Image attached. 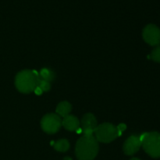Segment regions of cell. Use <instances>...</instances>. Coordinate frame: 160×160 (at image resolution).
<instances>
[{
  "label": "cell",
  "mask_w": 160,
  "mask_h": 160,
  "mask_svg": "<svg viewBox=\"0 0 160 160\" xmlns=\"http://www.w3.org/2000/svg\"><path fill=\"white\" fill-rule=\"evenodd\" d=\"M76 156L78 160H93L98 152V144L93 135H84L76 145Z\"/></svg>",
  "instance_id": "6da1fadb"
},
{
  "label": "cell",
  "mask_w": 160,
  "mask_h": 160,
  "mask_svg": "<svg viewBox=\"0 0 160 160\" xmlns=\"http://www.w3.org/2000/svg\"><path fill=\"white\" fill-rule=\"evenodd\" d=\"M63 160H72V159H71V158H70V157H65L63 159Z\"/></svg>",
  "instance_id": "e0dca14e"
},
{
  "label": "cell",
  "mask_w": 160,
  "mask_h": 160,
  "mask_svg": "<svg viewBox=\"0 0 160 160\" xmlns=\"http://www.w3.org/2000/svg\"><path fill=\"white\" fill-rule=\"evenodd\" d=\"M131 160H141V159H138V158H133V159H131Z\"/></svg>",
  "instance_id": "ac0fdd59"
},
{
  "label": "cell",
  "mask_w": 160,
  "mask_h": 160,
  "mask_svg": "<svg viewBox=\"0 0 160 160\" xmlns=\"http://www.w3.org/2000/svg\"><path fill=\"white\" fill-rule=\"evenodd\" d=\"M38 78L39 73L35 70H22L16 77V87L22 93H31L37 87Z\"/></svg>",
  "instance_id": "7a4b0ae2"
},
{
  "label": "cell",
  "mask_w": 160,
  "mask_h": 160,
  "mask_svg": "<svg viewBox=\"0 0 160 160\" xmlns=\"http://www.w3.org/2000/svg\"><path fill=\"white\" fill-rule=\"evenodd\" d=\"M81 128L82 131L84 130H92L95 131V128H97V120L95 119V116L92 113H87L83 117L81 120Z\"/></svg>",
  "instance_id": "ba28073f"
},
{
  "label": "cell",
  "mask_w": 160,
  "mask_h": 160,
  "mask_svg": "<svg viewBox=\"0 0 160 160\" xmlns=\"http://www.w3.org/2000/svg\"><path fill=\"white\" fill-rule=\"evenodd\" d=\"M150 58H151L152 60H154L155 62H160V46L156 48L152 52Z\"/></svg>",
  "instance_id": "5bb4252c"
},
{
  "label": "cell",
  "mask_w": 160,
  "mask_h": 160,
  "mask_svg": "<svg viewBox=\"0 0 160 160\" xmlns=\"http://www.w3.org/2000/svg\"><path fill=\"white\" fill-rule=\"evenodd\" d=\"M62 125L68 131H73L80 128V122L78 119L74 116L67 115L63 117Z\"/></svg>",
  "instance_id": "9c48e42d"
},
{
  "label": "cell",
  "mask_w": 160,
  "mask_h": 160,
  "mask_svg": "<svg viewBox=\"0 0 160 160\" xmlns=\"http://www.w3.org/2000/svg\"><path fill=\"white\" fill-rule=\"evenodd\" d=\"M142 146V142L139 136L132 135L128 138L123 145V152L128 156L135 154Z\"/></svg>",
  "instance_id": "52a82bcc"
},
{
  "label": "cell",
  "mask_w": 160,
  "mask_h": 160,
  "mask_svg": "<svg viewBox=\"0 0 160 160\" xmlns=\"http://www.w3.org/2000/svg\"><path fill=\"white\" fill-rule=\"evenodd\" d=\"M39 76H40V78L42 79L50 82V81H53V79L55 78V73L51 70H49V69L44 68L40 71Z\"/></svg>",
  "instance_id": "7c38bea8"
},
{
  "label": "cell",
  "mask_w": 160,
  "mask_h": 160,
  "mask_svg": "<svg viewBox=\"0 0 160 160\" xmlns=\"http://www.w3.org/2000/svg\"><path fill=\"white\" fill-rule=\"evenodd\" d=\"M94 133L95 134V138L96 140L103 143H109L119 137L117 127L108 123L97 126Z\"/></svg>",
  "instance_id": "277c9868"
},
{
  "label": "cell",
  "mask_w": 160,
  "mask_h": 160,
  "mask_svg": "<svg viewBox=\"0 0 160 160\" xmlns=\"http://www.w3.org/2000/svg\"><path fill=\"white\" fill-rule=\"evenodd\" d=\"M139 138L147 154L152 158H160V133H144Z\"/></svg>",
  "instance_id": "3957f363"
},
{
  "label": "cell",
  "mask_w": 160,
  "mask_h": 160,
  "mask_svg": "<svg viewBox=\"0 0 160 160\" xmlns=\"http://www.w3.org/2000/svg\"><path fill=\"white\" fill-rule=\"evenodd\" d=\"M70 148V144L69 142L66 139H61L58 142H55L54 144V148L58 152H67Z\"/></svg>",
  "instance_id": "8fae6325"
},
{
  "label": "cell",
  "mask_w": 160,
  "mask_h": 160,
  "mask_svg": "<svg viewBox=\"0 0 160 160\" xmlns=\"http://www.w3.org/2000/svg\"><path fill=\"white\" fill-rule=\"evenodd\" d=\"M34 92H35V94L36 95H42V89L40 88H38V87H36V88L34 89Z\"/></svg>",
  "instance_id": "2e32d148"
},
{
  "label": "cell",
  "mask_w": 160,
  "mask_h": 160,
  "mask_svg": "<svg viewBox=\"0 0 160 160\" xmlns=\"http://www.w3.org/2000/svg\"><path fill=\"white\" fill-rule=\"evenodd\" d=\"M37 87L40 88L42 90V92H48L50 89V88H51V84H50V82L42 79V78H40V76H39L38 79Z\"/></svg>",
  "instance_id": "4fadbf2b"
},
{
  "label": "cell",
  "mask_w": 160,
  "mask_h": 160,
  "mask_svg": "<svg viewBox=\"0 0 160 160\" xmlns=\"http://www.w3.org/2000/svg\"><path fill=\"white\" fill-rule=\"evenodd\" d=\"M144 40L150 45L156 46L160 43V29L154 24H148L144 28L142 33Z\"/></svg>",
  "instance_id": "8992f818"
},
{
  "label": "cell",
  "mask_w": 160,
  "mask_h": 160,
  "mask_svg": "<svg viewBox=\"0 0 160 160\" xmlns=\"http://www.w3.org/2000/svg\"><path fill=\"white\" fill-rule=\"evenodd\" d=\"M62 125V121L57 114L49 113L45 115L41 121L42 130L48 134H55Z\"/></svg>",
  "instance_id": "5b68a950"
},
{
  "label": "cell",
  "mask_w": 160,
  "mask_h": 160,
  "mask_svg": "<svg viewBox=\"0 0 160 160\" xmlns=\"http://www.w3.org/2000/svg\"><path fill=\"white\" fill-rule=\"evenodd\" d=\"M70 111H71V105L67 102H62L56 107V113L59 117H65L66 116L69 115Z\"/></svg>",
  "instance_id": "30bf717a"
},
{
  "label": "cell",
  "mask_w": 160,
  "mask_h": 160,
  "mask_svg": "<svg viewBox=\"0 0 160 160\" xmlns=\"http://www.w3.org/2000/svg\"><path fill=\"white\" fill-rule=\"evenodd\" d=\"M117 130H118L119 137H120V136L122 135V134H123V131H124L125 130H126L127 126L124 124V123H120V124L118 125V126H117Z\"/></svg>",
  "instance_id": "9a60e30c"
}]
</instances>
